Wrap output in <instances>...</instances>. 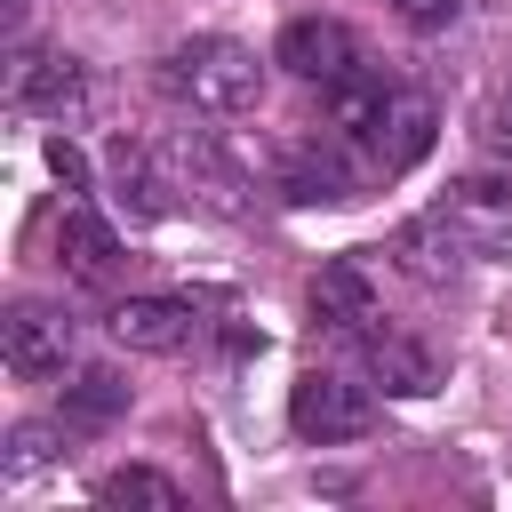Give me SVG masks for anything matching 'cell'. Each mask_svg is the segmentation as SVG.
<instances>
[{"label": "cell", "instance_id": "15", "mask_svg": "<svg viewBox=\"0 0 512 512\" xmlns=\"http://www.w3.org/2000/svg\"><path fill=\"white\" fill-rule=\"evenodd\" d=\"M424 152H432V96L392 88V112H384V136H376V168L400 176V168H416Z\"/></svg>", "mask_w": 512, "mask_h": 512}, {"label": "cell", "instance_id": "9", "mask_svg": "<svg viewBox=\"0 0 512 512\" xmlns=\"http://www.w3.org/2000/svg\"><path fill=\"white\" fill-rule=\"evenodd\" d=\"M160 160H168V176H176V192H200L208 208H224V216H240L248 200H240V168L200 136V128H184V136H168L160 144Z\"/></svg>", "mask_w": 512, "mask_h": 512}, {"label": "cell", "instance_id": "14", "mask_svg": "<svg viewBox=\"0 0 512 512\" xmlns=\"http://www.w3.org/2000/svg\"><path fill=\"white\" fill-rule=\"evenodd\" d=\"M392 256H400V264H408V272H416L424 288H448V280L464 272V256H472V248H464V240H456V224H448V216L432 208V216H416V224H400V240H392Z\"/></svg>", "mask_w": 512, "mask_h": 512}, {"label": "cell", "instance_id": "20", "mask_svg": "<svg viewBox=\"0 0 512 512\" xmlns=\"http://www.w3.org/2000/svg\"><path fill=\"white\" fill-rule=\"evenodd\" d=\"M48 168H56L72 192H88V160H80V144H72V136H48Z\"/></svg>", "mask_w": 512, "mask_h": 512}, {"label": "cell", "instance_id": "3", "mask_svg": "<svg viewBox=\"0 0 512 512\" xmlns=\"http://www.w3.org/2000/svg\"><path fill=\"white\" fill-rule=\"evenodd\" d=\"M8 104H16V112H48V120H80V104H88L80 56H64V48H16V64H8Z\"/></svg>", "mask_w": 512, "mask_h": 512}, {"label": "cell", "instance_id": "2", "mask_svg": "<svg viewBox=\"0 0 512 512\" xmlns=\"http://www.w3.org/2000/svg\"><path fill=\"white\" fill-rule=\"evenodd\" d=\"M288 424H296V440L336 448V440H360V432L376 424V400H368L352 376H336V368H304L296 392H288Z\"/></svg>", "mask_w": 512, "mask_h": 512}, {"label": "cell", "instance_id": "8", "mask_svg": "<svg viewBox=\"0 0 512 512\" xmlns=\"http://www.w3.org/2000/svg\"><path fill=\"white\" fill-rule=\"evenodd\" d=\"M304 304H312V328H328V336H352V344H360V336L376 328V288H368V272H360L352 256L320 264Z\"/></svg>", "mask_w": 512, "mask_h": 512}, {"label": "cell", "instance_id": "10", "mask_svg": "<svg viewBox=\"0 0 512 512\" xmlns=\"http://www.w3.org/2000/svg\"><path fill=\"white\" fill-rule=\"evenodd\" d=\"M56 264H64V280H80V288H112V272H120V232H112L88 200H72L64 224H56Z\"/></svg>", "mask_w": 512, "mask_h": 512}, {"label": "cell", "instance_id": "12", "mask_svg": "<svg viewBox=\"0 0 512 512\" xmlns=\"http://www.w3.org/2000/svg\"><path fill=\"white\" fill-rule=\"evenodd\" d=\"M360 360H368V376H376L384 392H400V400H424V392L440 384L432 352H424L416 336H400V328H368V336H360Z\"/></svg>", "mask_w": 512, "mask_h": 512}, {"label": "cell", "instance_id": "16", "mask_svg": "<svg viewBox=\"0 0 512 512\" xmlns=\"http://www.w3.org/2000/svg\"><path fill=\"white\" fill-rule=\"evenodd\" d=\"M96 504H112V512H176L184 488L168 472H152V464H120V472L96 480Z\"/></svg>", "mask_w": 512, "mask_h": 512}, {"label": "cell", "instance_id": "19", "mask_svg": "<svg viewBox=\"0 0 512 512\" xmlns=\"http://www.w3.org/2000/svg\"><path fill=\"white\" fill-rule=\"evenodd\" d=\"M384 8H392V16H400V24H416V32H448V24H456V8H464V0H384Z\"/></svg>", "mask_w": 512, "mask_h": 512}, {"label": "cell", "instance_id": "11", "mask_svg": "<svg viewBox=\"0 0 512 512\" xmlns=\"http://www.w3.org/2000/svg\"><path fill=\"white\" fill-rule=\"evenodd\" d=\"M192 336H200V312L184 296H128V304H112V344H128V352H184Z\"/></svg>", "mask_w": 512, "mask_h": 512}, {"label": "cell", "instance_id": "7", "mask_svg": "<svg viewBox=\"0 0 512 512\" xmlns=\"http://www.w3.org/2000/svg\"><path fill=\"white\" fill-rule=\"evenodd\" d=\"M352 184H360V168H352L344 136H304V144H288V152H280V192H288V200H304V208L352 200Z\"/></svg>", "mask_w": 512, "mask_h": 512}, {"label": "cell", "instance_id": "1", "mask_svg": "<svg viewBox=\"0 0 512 512\" xmlns=\"http://www.w3.org/2000/svg\"><path fill=\"white\" fill-rule=\"evenodd\" d=\"M160 88L200 120H232V112H256L264 64H256V48H240L224 32H192V40H176L160 56Z\"/></svg>", "mask_w": 512, "mask_h": 512}, {"label": "cell", "instance_id": "5", "mask_svg": "<svg viewBox=\"0 0 512 512\" xmlns=\"http://www.w3.org/2000/svg\"><path fill=\"white\" fill-rule=\"evenodd\" d=\"M440 216L472 256H512V184L504 176H456L440 192Z\"/></svg>", "mask_w": 512, "mask_h": 512}, {"label": "cell", "instance_id": "4", "mask_svg": "<svg viewBox=\"0 0 512 512\" xmlns=\"http://www.w3.org/2000/svg\"><path fill=\"white\" fill-rule=\"evenodd\" d=\"M0 360H8V376H24V384L64 376V360H72V320H64V304H16V312L0 320Z\"/></svg>", "mask_w": 512, "mask_h": 512}, {"label": "cell", "instance_id": "6", "mask_svg": "<svg viewBox=\"0 0 512 512\" xmlns=\"http://www.w3.org/2000/svg\"><path fill=\"white\" fill-rule=\"evenodd\" d=\"M272 64H288L296 80H320V88H336L344 72H360V40H352V24H336V16H296V24L280 32Z\"/></svg>", "mask_w": 512, "mask_h": 512}, {"label": "cell", "instance_id": "13", "mask_svg": "<svg viewBox=\"0 0 512 512\" xmlns=\"http://www.w3.org/2000/svg\"><path fill=\"white\" fill-rule=\"evenodd\" d=\"M384 112H392V80H384V72H344V80L328 88V128H336L344 144H368V152H376Z\"/></svg>", "mask_w": 512, "mask_h": 512}, {"label": "cell", "instance_id": "17", "mask_svg": "<svg viewBox=\"0 0 512 512\" xmlns=\"http://www.w3.org/2000/svg\"><path fill=\"white\" fill-rule=\"evenodd\" d=\"M120 408H128V384H120L112 368H80V376L64 384V424H88V432H96V424H112Z\"/></svg>", "mask_w": 512, "mask_h": 512}, {"label": "cell", "instance_id": "18", "mask_svg": "<svg viewBox=\"0 0 512 512\" xmlns=\"http://www.w3.org/2000/svg\"><path fill=\"white\" fill-rule=\"evenodd\" d=\"M56 464V424H16L8 432V472H40Z\"/></svg>", "mask_w": 512, "mask_h": 512}, {"label": "cell", "instance_id": "21", "mask_svg": "<svg viewBox=\"0 0 512 512\" xmlns=\"http://www.w3.org/2000/svg\"><path fill=\"white\" fill-rule=\"evenodd\" d=\"M488 144H496V152H512V88H504V96H496V112H488Z\"/></svg>", "mask_w": 512, "mask_h": 512}]
</instances>
